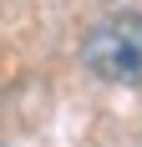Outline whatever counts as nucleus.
I'll use <instances>...</instances> for the list:
<instances>
[{
    "mask_svg": "<svg viewBox=\"0 0 142 147\" xmlns=\"http://www.w3.org/2000/svg\"><path fill=\"white\" fill-rule=\"evenodd\" d=\"M81 61H86L91 76L117 81V86L142 81V15L122 10V15L97 20V26L81 36Z\"/></svg>",
    "mask_w": 142,
    "mask_h": 147,
    "instance_id": "nucleus-1",
    "label": "nucleus"
}]
</instances>
